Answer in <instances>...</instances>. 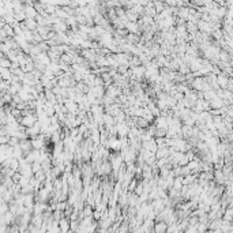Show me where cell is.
I'll use <instances>...</instances> for the list:
<instances>
[{
    "mask_svg": "<svg viewBox=\"0 0 233 233\" xmlns=\"http://www.w3.org/2000/svg\"><path fill=\"white\" fill-rule=\"evenodd\" d=\"M166 224H168V222H164V221H158V222L154 225V231H156V232H165V231H168Z\"/></svg>",
    "mask_w": 233,
    "mask_h": 233,
    "instance_id": "cell-1",
    "label": "cell"
}]
</instances>
